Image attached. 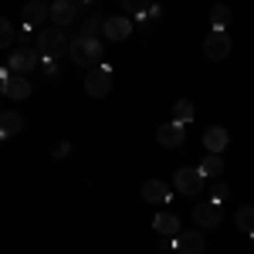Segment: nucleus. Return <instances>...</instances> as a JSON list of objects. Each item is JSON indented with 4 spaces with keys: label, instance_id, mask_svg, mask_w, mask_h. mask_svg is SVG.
<instances>
[{
    "label": "nucleus",
    "instance_id": "nucleus-2",
    "mask_svg": "<svg viewBox=\"0 0 254 254\" xmlns=\"http://www.w3.org/2000/svg\"><path fill=\"white\" fill-rule=\"evenodd\" d=\"M68 44L71 41L64 38V31L61 27H44V31H38V55L41 58H58L61 51H68Z\"/></svg>",
    "mask_w": 254,
    "mask_h": 254
},
{
    "label": "nucleus",
    "instance_id": "nucleus-14",
    "mask_svg": "<svg viewBox=\"0 0 254 254\" xmlns=\"http://www.w3.org/2000/svg\"><path fill=\"white\" fill-rule=\"evenodd\" d=\"M142 200L146 203H166L170 200V187L163 180H149V183H142Z\"/></svg>",
    "mask_w": 254,
    "mask_h": 254
},
{
    "label": "nucleus",
    "instance_id": "nucleus-23",
    "mask_svg": "<svg viewBox=\"0 0 254 254\" xmlns=\"http://www.w3.org/2000/svg\"><path fill=\"white\" fill-rule=\"evenodd\" d=\"M237 227L244 234H254V207H241L237 210Z\"/></svg>",
    "mask_w": 254,
    "mask_h": 254
},
{
    "label": "nucleus",
    "instance_id": "nucleus-7",
    "mask_svg": "<svg viewBox=\"0 0 254 254\" xmlns=\"http://www.w3.org/2000/svg\"><path fill=\"white\" fill-rule=\"evenodd\" d=\"M203 51H207V58H210V61L227 58V55H231V38H227V31H217V27H214V31L207 34Z\"/></svg>",
    "mask_w": 254,
    "mask_h": 254
},
{
    "label": "nucleus",
    "instance_id": "nucleus-15",
    "mask_svg": "<svg viewBox=\"0 0 254 254\" xmlns=\"http://www.w3.org/2000/svg\"><path fill=\"white\" fill-rule=\"evenodd\" d=\"M3 95L7 98H27L31 95V81H27V75H10V78L3 81Z\"/></svg>",
    "mask_w": 254,
    "mask_h": 254
},
{
    "label": "nucleus",
    "instance_id": "nucleus-8",
    "mask_svg": "<svg viewBox=\"0 0 254 254\" xmlns=\"http://www.w3.org/2000/svg\"><path fill=\"white\" fill-rule=\"evenodd\" d=\"M193 220H196V227H217L224 220V207L214 203V200H207V203H200L193 210Z\"/></svg>",
    "mask_w": 254,
    "mask_h": 254
},
{
    "label": "nucleus",
    "instance_id": "nucleus-21",
    "mask_svg": "<svg viewBox=\"0 0 254 254\" xmlns=\"http://www.w3.org/2000/svg\"><path fill=\"white\" fill-rule=\"evenodd\" d=\"M193 119V102H187V98H180L173 105V122H180V126H187Z\"/></svg>",
    "mask_w": 254,
    "mask_h": 254
},
{
    "label": "nucleus",
    "instance_id": "nucleus-6",
    "mask_svg": "<svg viewBox=\"0 0 254 254\" xmlns=\"http://www.w3.org/2000/svg\"><path fill=\"white\" fill-rule=\"evenodd\" d=\"M38 64H41V55H38L34 44H31V48H17V51H10V71H14V75H31Z\"/></svg>",
    "mask_w": 254,
    "mask_h": 254
},
{
    "label": "nucleus",
    "instance_id": "nucleus-24",
    "mask_svg": "<svg viewBox=\"0 0 254 254\" xmlns=\"http://www.w3.org/2000/svg\"><path fill=\"white\" fill-rule=\"evenodd\" d=\"M14 44V27H10V20L0 17V48H10Z\"/></svg>",
    "mask_w": 254,
    "mask_h": 254
},
{
    "label": "nucleus",
    "instance_id": "nucleus-28",
    "mask_svg": "<svg viewBox=\"0 0 254 254\" xmlns=\"http://www.w3.org/2000/svg\"><path fill=\"white\" fill-rule=\"evenodd\" d=\"M68 153H71V142H58V146H55V156L58 159H64Z\"/></svg>",
    "mask_w": 254,
    "mask_h": 254
},
{
    "label": "nucleus",
    "instance_id": "nucleus-22",
    "mask_svg": "<svg viewBox=\"0 0 254 254\" xmlns=\"http://www.w3.org/2000/svg\"><path fill=\"white\" fill-rule=\"evenodd\" d=\"M227 20H231L227 3H214V10H210V24H214L217 31H227Z\"/></svg>",
    "mask_w": 254,
    "mask_h": 254
},
{
    "label": "nucleus",
    "instance_id": "nucleus-29",
    "mask_svg": "<svg viewBox=\"0 0 254 254\" xmlns=\"http://www.w3.org/2000/svg\"><path fill=\"white\" fill-rule=\"evenodd\" d=\"M85 3H92V0H85Z\"/></svg>",
    "mask_w": 254,
    "mask_h": 254
},
{
    "label": "nucleus",
    "instance_id": "nucleus-10",
    "mask_svg": "<svg viewBox=\"0 0 254 254\" xmlns=\"http://www.w3.org/2000/svg\"><path fill=\"white\" fill-rule=\"evenodd\" d=\"M51 17V7L48 3H41V0H31V3H24V10H20V20H24V27H38L41 20Z\"/></svg>",
    "mask_w": 254,
    "mask_h": 254
},
{
    "label": "nucleus",
    "instance_id": "nucleus-12",
    "mask_svg": "<svg viewBox=\"0 0 254 254\" xmlns=\"http://www.w3.org/2000/svg\"><path fill=\"white\" fill-rule=\"evenodd\" d=\"M203 237H200V231H180L176 234V251L180 254H200L203 251Z\"/></svg>",
    "mask_w": 254,
    "mask_h": 254
},
{
    "label": "nucleus",
    "instance_id": "nucleus-3",
    "mask_svg": "<svg viewBox=\"0 0 254 254\" xmlns=\"http://www.w3.org/2000/svg\"><path fill=\"white\" fill-rule=\"evenodd\" d=\"M85 92L95 95V98H102V95L112 92V68H109L105 61L95 64V68H88V75H85Z\"/></svg>",
    "mask_w": 254,
    "mask_h": 254
},
{
    "label": "nucleus",
    "instance_id": "nucleus-19",
    "mask_svg": "<svg viewBox=\"0 0 254 254\" xmlns=\"http://www.w3.org/2000/svg\"><path fill=\"white\" fill-rule=\"evenodd\" d=\"M149 7H153V0H122L126 17H139L142 24H146V17H149Z\"/></svg>",
    "mask_w": 254,
    "mask_h": 254
},
{
    "label": "nucleus",
    "instance_id": "nucleus-13",
    "mask_svg": "<svg viewBox=\"0 0 254 254\" xmlns=\"http://www.w3.org/2000/svg\"><path fill=\"white\" fill-rule=\"evenodd\" d=\"M203 149H207V153H224V149H227V129H224V126H210V129L203 132Z\"/></svg>",
    "mask_w": 254,
    "mask_h": 254
},
{
    "label": "nucleus",
    "instance_id": "nucleus-17",
    "mask_svg": "<svg viewBox=\"0 0 254 254\" xmlns=\"http://www.w3.org/2000/svg\"><path fill=\"white\" fill-rule=\"evenodd\" d=\"M105 31V17H98V14H88L85 20H78V38H98Z\"/></svg>",
    "mask_w": 254,
    "mask_h": 254
},
{
    "label": "nucleus",
    "instance_id": "nucleus-25",
    "mask_svg": "<svg viewBox=\"0 0 254 254\" xmlns=\"http://www.w3.org/2000/svg\"><path fill=\"white\" fill-rule=\"evenodd\" d=\"M210 200H214V203H224V200H227V187H224V183H214V187H210Z\"/></svg>",
    "mask_w": 254,
    "mask_h": 254
},
{
    "label": "nucleus",
    "instance_id": "nucleus-9",
    "mask_svg": "<svg viewBox=\"0 0 254 254\" xmlns=\"http://www.w3.org/2000/svg\"><path fill=\"white\" fill-rule=\"evenodd\" d=\"M156 139L159 146H166V149H176V146H183V139H187V129L180 126V122H163L156 129Z\"/></svg>",
    "mask_w": 254,
    "mask_h": 254
},
{
    "label": "nucleus",
    "instance_id": "nucleus-4",
    "mask_svg": "<svg viewBox=\"0 0 254 254\" xmlns=\"http://www.w3.org/2000/svg\"><path fill=\"white\" fill-rule=\"evenodd\" d=\"M203 180H207V176L200 173L196 166H183V170H176L173 187H176V190H180L183 196H196L200 190H203Z\"/></svg>",
    "mask_w": 254,
    "mask_h": 254
},
{
    "label": "nucleus",
    "instance_id": "nucleus-11",
    "mask_svg": "<svg viewBox=\"0 0 254 254\" xmlns=\"http://www.w3.org/2000/svg\"><path fill=\"white\" fill-rule=\"evenodd\" d=\"M109 41H126L132 34V20L129 17H105V31H102Z\"/></svg>",
    "mask_w": 254,
    "mask_h": 254
},
{
    "label": "nucleus",
    "instance_id": "nucleus-26",
    "mask_svg": "<svg viewBox=\"0 0 254 254\" xmlns=\"http://www.w3.org/2000/svg\"><path fill=\"white\" fill-rule=\"evenodd\" d=\"M41 68H44V75H48V78H55V75H58V61H55V58H44V61H41Z\"/></svg>",
    "mask_w": 254,
    "mask_h": 254
},
{
    "label": "nucleus",
    "instance_id": "nucleus-30",
    "mask_svg": "<svg viewBox=\"0 0 254 254\" xmlns=\"http://www.w3.org/2000/svg\"><path fill=\"white\" fill-rule=\"evenodd\" d=\"M251 241H254V234H251Z\"/></svg>",
    "mask_w": 254,
    "mask_h": 254
},
{
    "label": "nucleus",
    "instance_id": "nucleus-16",
    "mask_svg": "<svg viewBox=\"0 0 254 254\" xmlns=\"http://www.w3.org/2000/svg\"><path fill=\"white\" fill-rule=\"evenodd\" d=\"M153 231L156 234H180V217L176 214H170V210H163V214H156L153 217Z\"/></svg>",
    "mask_w": 254,
    "mask_h": 254
},
{
    "label": "nucleus",
    "instance_id": "nucleus-5",
    "mask_svg": "<svg viewBox=\"0 0 254 254\" xmlns=\"http://www.w3.org/2000/svg\"><path fill=\"white\" fill-rule=\"evenodd\" d=\"M78 7L81 0H55L51 3V20H55V27H71V24H78Z\"/></svg>",
    "mask_w": 254,
    "mask_h": 254
},
{
    "label": "nucleus",
    "instance_id": "nucleus-20",
    "mask_svg": "<svg viewBox=\"0 0 254 254\" xmlns=\"http://www.w3.org/2000/svg\"><path fill=\"white\" fill-rule=\"evenodd\" d=\"M203 176H220V170H224V159H220V153H207V156L200 159V166H196Z\"/></svg>",
    "mask_w": 254,
    "mask_h": 254
},
{
    "label": "nucleus",
    "instance_id": "nucleus-18",
    "mask_svg": "<svg viewBox=\"0 0 254 254\" xmlns=\"http://www.w3.org/2000/svg\"><path fill=\"white\" fill-rule=\"evenodd\" d=\"M20 129H24V119H20L17 112H0V139L17 136Z\"/></svg>",
    "mask_w": 254,
    "mask_h": 254
},
{
    "label": "nucleus",
    "instance_id": "nucleus-27",
    "mask_svg": "<svg viewBox=\"0 0 254 254\" xmlns=\"http://www.w3.org/2000/svg\"><path fill=\"white\" fill-rule=\"evenodd\" d=\"M159 248H163V251L176 248V237H173V234H163V237H159Z\"/></svg>",
    "mask_w": 254,
    "mask_h": 254
},
{
    "label": "nucleus",
    "instance_id": "nucleus-1",
    "mask_svg": "<svg viewBox=\"0 0 254 254\" xmlns=\"http://www.w3.org/2000/svg\"><path fill=\"white\" fill-rule=\"evenodd\" d=\"M68 55H71V61L81 64V68H95V64H102L105 48H102L98 38H75L71 44H68Z\"/></svg>",
    "mask_w": 254,
    "mask_h": 254
}]
</instances>
